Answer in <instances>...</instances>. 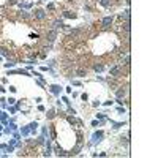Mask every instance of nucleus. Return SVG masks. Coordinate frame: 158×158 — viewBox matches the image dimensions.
I'll return each mask as SVG.
<instances>
[{"label":"nucleus","instance_id":"obj_1","mask_svg":"<svg viewBox=\"0 0 158 158\" xmlns=\"http://www.w3.org/2000/svg\"><path fill=\"white\" fill-rule=\"evenodd\" d=\"M120 90H115V95H117V98H122V97H125L127 95V92H128V85H122V87H118Z\"/></svg>","mask_w":158,"mask_h":158},{"label":"nucleus","instance_id":"obj_3","mask_svg":"<svg viewBox=\"0 0 158 158\" xmlns=\"http://www.w3.org/2000/svg\"><path fill=\"white\" fill-rule=\"evenodd\" d=\"M94 70H95V71H103V70H104V65H103V63H95V65H94Z\"/></svg>","mask_w":158,"mask_h":158},{"label":"nucleus","instance_id":"obj_5","mask_svg":"<svg viewBox=\"0 0 158 158\" xmlns=\"http://www.w3.org/2000/svg\"><path fill=\"white\" fill-rule=\"evenodd\" d=\"M59 90H60V87H57V85H54V87H52V92H54V94H57Z\"/></svg>","mask_w":158,"mask_h":158},{"label":"nucleus","instance_id":"obj_4","mask_svg":"<svg viewBox=\"0 0 158 158\" xmlns=\"http://www.w3.org/2000/svg\"><path fill=\"white\" fill-rule=\"evenodd\" d=\"M54 115H56V111H54V109H51V111H49V114H48V117H49V118H52Z\"/></svg>","mask_w":158,"mask_h":158},{"label":"nucleus","instance_id":"obj_2","mask_svg":"<svg viewBox=\"0 0 158 158\" xmlns=\"http://www.w3.org/2000/svg\"><path fill=\"white\" fill-rule=\"evenodd\" d=\"M101 138H103V131H98V133L94 135V139H92V142H94V144H95V142H100Z\"/></svg>","mask_w":158,"mask_h":158}]
</instances>
